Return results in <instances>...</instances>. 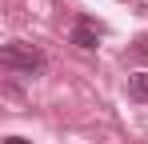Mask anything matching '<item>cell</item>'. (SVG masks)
Listing matches in <instances>:
<instances>
[{"mask_svg": "<svg viewBox=\"0 0 148 144\" xmlns=\"http://www.w3.org/2000/svg\"><path fill=\"white\" fill-rule=\"evenodd\" d=\"M0 64L8 72H20V76H36V72H44L48 64V56L40 52L36 44H24V40H8V44L0 48Z\"/></svg>", "mask_w": 148, "mask_h": 144, "instance_id": "obj_1", "label": "cell"}, {"mask_svg": "<svg viewBox=\"0 0 148 144\" xmlns=\"http://www.w3.org/2000/svg\"><path fill=\"white\" fill-rule=\"evenodd\" d=\"M100 32H104V28H100L96 20H80L72 32H68V40H72L76 48H96L100 44Z\"/></svg>", "mask_w": 148, "mask_h": 144, "instance_id": "obj_2", "label": "cell"}, {"mask_svg": "<svg viewBox=\"0 0 148 144\" xmlns=\"http://www.w3.org/2000/svg\"><path fill=\"white\" fill-rule=\"evenodd\" d=\"M128 96L140 100V104H148V72H132L128 76Z\"/></svg>", "mask_w": 148, "mask_h": 144, "instance_id": "obj_3", "label": "cell"}, {"mask_svg": "<svg viewBox=\"0 0 148 144\" xmlns=\"http://www.w3.org/2000/svg\"><path fill=\"white\" fill-rule=\"evenodd\" d=\"M4 144H32V140H24V136H8Z\"/></svg>", "mask_w": 148, "mask_h": 144, "instance_id": "obj_4", "label": "cell"}]
</instances>
